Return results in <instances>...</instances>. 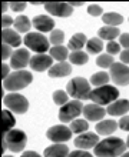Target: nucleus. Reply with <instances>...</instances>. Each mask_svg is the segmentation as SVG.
<instances>
[{
	"mask_svg": "<svg viewBox=\"0 0 129 157\" xmlns=\"http://www.w3.org/2000/svg\"><path fill=\"white\" fill-rule=\"evenodd\" d=\"M3 141L7 143V147L12 150L13 153H19V151H22V150L26 147L27 137H26L25 132L13 128L12 132H9L7 134L3 137Z\"/></svg>",
	"mask_w": 129,
	"mask_h": 157,
	"instance_id": "obj_8",
	"label": "nucleus"
},
{
	"mask_svg": "<svg viewBox=\"0 0 129 157\" xmlns=\"http://www.w3.org/2000/svg\"><path fill=\"white\" fill-rule=\"evenodd\" d=\"M98 34H99V37L103 39V40L113 41V39L119 36V29H118V27H112V26H105V27H100Z\"/></svg>",
	"mask_w": 129,
	"mask_h": 157,
	"instance_id": "obj_23",
	"label": "nucleus"
},
{
	"mask_svg": "<svg viewBox=\"0 0 129 157\" xmlns=\"http://www.w3.org/2000/svg\"><path fill=\"white\" fill-rule=\"evenodd\" d=\"M86 49L87 52L91 54H98L102 52V49H103V44H102V40L98 37H93L91 39V40L86 43Z\"/></svg>",
	"mask_w": 129,
	"mask_h": 157,
	"instance_id": "obj_29",
	"label": "nucleus"
},
{
	"mask_svg": "<svg viewBox=\"0 0 129 157\" xmlns=\"http://www.w3.org/2000/svg\"><path fill=\"white\" fill-rule=\"evenodd\" d=\"M83 116L86 120H91V121H102L106 114V110H105L102 106L99 104H86L83 107Z\"/></svg>",
	"mask_w": 129,
	"mask_h": 157,
	"instance_id": "obj_13",
	"label": "nucleus"
},
{
	"mask_svg": "<svg viewBox=\"0 0 129 157\" xmlns=\"http://www.w3.org/2000/svg\"><path fill=\"white\" fill-rule=\"evenodd\" d=\"M3 103L7 109L19 114L26 113L29 109V101L26 100L25 96L19 94V93H9L7 96H3Z\"/></svg>",
	"mask_w": 129,
	"mask_h": 157,
	"instance_id": "obj_6",
	"label": "nucleus"
},
{
	"mask_svg": "<svg viewBox=\"0 0 129 157\" xmlns=\"http://www.w3.org/2000/svg\"><path fill=\"white\" fill-rule=\"evenodd\" d=\"M118 126L125 130V132H129V116H122V119L118 121Z\"/></svg>",
	"mask_w": 129,
	"mask_h": 157,
	"instance_id": "obj_39",
	"label": "nucleus"
},
{
	"mask_svg": "<svg viewBox=\"0 0 129 157\" xmlns=\"http://www.w3.org/2000/svg\"><path fill=\"white\" fill-rule=\"evenodd\" d=\"M121 157H129V153H123Z\"/></svg>",
	"mask_w": 129,
	"mask_h": 157,
	"instance_id": "obj_48",
	"label": "nucleus"
},
{
	"mask_svg": "<svg viewBox=\"0 0 129 157\" xmlns=\"http://www.w3.org/2000/svg\"><path fill=\"white\" fill-rule=\"evenodd\" d=\"M45 9L50 14L58 17H67L73 13V7L69 3H63V2H47L45 3Z\"/></svg>",
	"mask_w": 129,
	"mask_h": 157,
	"instance_id": "obj_11",
	"label": "nucleus"
},
{
	"mask_svg": "<svg viewBox=\"0 0 129 157\" xmlns=\"http://www.w3.org/2000/svg\"><path fill=\"white\" fill-rule=\"evenodd\" d=\"M69 4H71L72 7H80L83 3H82V2H75V3H69Z\"/></svg>",
	"mask_w": 129,
	"mask_h": 157,
	"instance_id": "obj_46",
	"label": "nucleus"
},
{
	"mask_svg": "<svg viewBox=\"0 0 129 157\" xmlns=\"http://www.w3.org/2000/svg\"><path fill=\"white\" fill-rule=\"evenodd\" d=\"M2 119H3V137H4L9 132L13 130V126L16 123V120H14L12 113L7 112V110H3V112H2Z\"/></svg>",
	"mask_w": 129,
	"mask_h": 157,
	"instance_id": "obj_25",
	"label": "nucleus"
},
{
	"mask_svg": "<svg viewBox=\"0 0 129 157\" xmlns=\"http://www.w3.org/2000/svg\"><path fill=\"white\" fill-rule=\"evenodd\" d=\"M63 40H65V33H63L62 30H53L52 33H50V37H49V41L52 43V44L54 46H62Z\"/></svg>",
	"mask_w": 129,
	"mask_h": 157,
	"instance_id": "obj_32",
	"label": "nucleus"
},
{
	"mask_svg": "<svg viewBox=\"0 0 129 157\" xmlns=\"http://www.w3.org/2000/svg\"><path fill=\"white\" fill-rule=\"evenodd\" d=\"M10 9L14 12H22L26 9V3L25 2H10Z\"/></svg>",
	"mask_w": 129,
	"mask_h": 157,
	"instance_id": "obj_37",
	"label": "nucleus"
},
{
	"mask_svg": "<svg viewBox=\"0 0 129 157\" xmlns=\"http://www.w3.org/2000/svg\"><path fill=\"white\" fill-rule=\"evenodd\" d=\"M126 147L129 149V136H128V140H126Z\"/></svg>",
	"mask_w": 129,
	"mask_h": 157,
	"instance_id": "obj_49",
	"label": "nucleus"
},
{
	"mask_svg": "<svg viewBox=\"0 0 129 157\" xmlns=\"http://www.w3.org/2000/svg\"><path fill=\"white\" fill-rule=\"evenodd\" d=\"M119 127L115 120H102L100 123L96 124V132L99 134H112Z\"/></svg>",
	"mask_w": 129,
	"mask_h": 157,
	"instance_id": "obj_22",
	"label": "nucleus"
},
{
	"mask_svg": "<svg viewBox=\"0 0 129 157\" xmlns=\"http://www.w3.org/2000/svg\"><path fill=\"white\" fill-rule=\"evenodd\" d=\"M2 40H3L4 44H9L10 47H17L22 43L20 34L12 29H4L2 32Z\"/></svg>",
	"mask_w": 129,
	"mask_h": 157,
	"instance_id": "obj_18",
	"label": "nucleus"
},
{
	"mask_svg": "<svg viewBox=\"0 0 129 157\" xmlns=\"http://www.w3.org/2000/svg\"><path fill=\"white\" fill-rule=\"evenodd\" d=\"M111 78L118 86L129 84V67L123 63H113L111 67Z\"/></svg>",
	"mask_w": 129,
	"mask_h": 157,
	"instance_id": "obj_9",
	"label": "nucleus"
},
{
	"mask_svg": "<svg viewBox=\"0 0 129 157\" xmlns=\"http://www.w3.org/2000/svg\"><path fill=\"white\" fill-rule=\"evenodd\" d=\"M121 60H122V63L129 64V49L123 50V52L121 53Z\"/></svg>",
	"mask_w": 129,
	"mask_h": 157,
	"instance_id": "obj_43",
	"label": "nucleus"
},
{
	"mask_svg": "<svg viewBox=\"0 0 129 157\" xmlns=\"http://www.w3.org/2000/svg\"><path fill=\"white\" fill-rule=\"evenodd\" d=\"M53 66V57L47 54H36L30 60V67L34 71H45Z\"/></svg>",
	"mask_w": 129,
	"mask_h": 157,
	"instance_id": "obj_14",
	"label": "nucleus"
},
{
	"mask_svg": "<svg viewBox=\"0 0 129 157\" xmlns=\"http://www.w3.org/2000/svg\"><path fill=\"white\" fill-rule=\"evenodd\" d=\"M126 112H129V101L125 99L113 101L106 109V113H109L111 116H123Z\"/></svg>",
	"mask_w": 129,
	"mask_h": 157,
	"instance_id": "obj_17",
	"label": "nucleus"
},
{
	"mask_svg": "<svg viewBox=\"0 0 129 157\" xmlns=\"http://www.w3.org/2000/svg\"><path fill=\"white\" fill-rule=\"evenodd\" d=\"M46 136L49 140H52L56 144V143H63V141H67L72 137V130L71 127H66L63 124H59V126H53L50 127L46 133Z\"/></svg>",
	"mask_w": 129,
	"mask_h": 157,
	"instance_id": "obj_10",
	"label": "nucleus"
},
{
	"mask_svg": "<svg viewBox=\"0 0 129 157\" xmlns=\"http://www.w3.org/2000/svg\"><path fill=\"white\" fill-rule=\"evenodd\" d=\"M14 23V20H13L10 16H7V14H3V17H2V26H3V30L4 29H9V26L13 25Z\"/></svg>",
	"mask_w": 129,
	"mask_h": 157,
	"instance_id": "obj_40",
	"label": "nucleus"
},
{
	"mask_svg": "<svg viewBox=\"0 0 129 157\" xmlns=\"http://www.w3.org/2000/svg\"><path fill=\"white\" fill-rule=\"evenodd\" d=\"M87 13H89L91 16H93V17H98V16L102 14V7L98 6V4H91V6L87 7Z\"/></svg>",
	"mask_w": 129,
	"mask_h": 157,
	"instance_id": "obj_36",
	"label": "nucleus"
},
{
	"mask_svg": "<svg viewBox=\"0 0 129 157\" xmlns=\"http://www.w3.org/2000/svg\"><path fill=\"white\" fill-rule=\"evenodd\" d=\"M89 128V124H87L86 120H73L71 123V130L72 133H76V134H80V133H86V130Z\"/></svg>",
	"mask_w": 129,
	"mask_h": 157,
	"instance_id": "obj_31",
	"label": "nucleus"
},
{
	"mask_svg": "<svg viewBox=\"0 0 129 157\" xmlns=\"http://www.w3.org/2000/svg\"><path fill=\"white\" fill-rule=\"evenodd\" d=\"M67 156H69L67 146L60 144V143H56V144L45 149V157H67Z\"/></svg>",
	"mask_w": 129,
	"mask_h": 157,
	"instance_id": "obj_20",
	"label": "nucleus"
},
{
	"mask_svg": "<svg viewBox=\"0 0 129 157\" xmlns=\"http://www.w3.org/2000/svg\"><path fill=\"white\" fill-rule=\"evenodd\" d=\"M102 20L106 23L108 26H112V27H116V26H119L123 21V17L119 14V13H105L103 16H102Z\"/></svg>",
	"mask_w": 129,
	"mask_h": 157,
	"instance_id": "obj_28",
	"label": "nucleus"
},
{
	"mask_svg": "<svg viewBox=\"0 0 129 157\" xmlns=\"http://www.w3.org/2000/svg\"><path fill=\"white\" fill-rule=\"evenodd\" d=\"M2 67H3V70H2L3 78H7V77H9V66L6 64V63H3V64H2Z\"/></svg>",
	"mask_w": 129,
	"mask_h": 157,
	"instance_id": "obj_44",
	"label": "nucleus"
},
{
	"mask_svg": "<svg viewBox=\"0 0 129 157\" xmlns=\"http://www.w3.org/2000/svg\"><path fill=\"white\" fill-rule=\"evenodd\" d=\"M3 157H12V156H3Z\"/></svg>",
	"mask_w": 129,
	"mask_h": 157,
	"instance_id": "obj_50",
	"label": "nucleus"
},
{
	"mask_svg": "<svg viewBox=\"0 0 129 157\" xmlns=\"http://www.w3.org/2000/svg\"><path fill=\"white\" fill-rule=\"evenodd\" d=\"M67 94L75 100H87L91 96V83L83 77H75L67 83Z\"/></svg>",
	"mask_w": 129,
	"mask_h": 157,
	"instance_id": "obj_3",
	"label": "nucleus"
},
{
	"mask_svg": "<svg viewBox=\"0 0 129 157\" xmlns=\"http://www.w3.org/2000/svg\"><path fill=\"white\" fill-rule=\"evenodd\" d=\"M30 54L26 49H17L16 52H13L12 57H10V67H13L14 70H23L27 64H30Z\"/></svg>",
	"mask_w": 129,
	"mask_h": 157,
	"instance_id": "obj_12",
	"label": "nucleus"
},
{
	"mask_svg": "<svg viewBox=\"0 0 129 157\" xmlns=\"http://www.w3.org/2000/svg\"><path fill=\"white\" fill-rule=\"evenodd\" d=\"M22 157H40L36 151H25V153L22 154Z\"/></svg>",
	"mask_w": 129,
	"mask_h": 157,
	"instance_id": "obj_45",
	"label": "nucleus"
},
{
	"mask_svg": "<svg viewBox=\"0 0 129 157\" xmlns=\"http://www.w3.org/2000/svg\"><path fill=\"white\" fill-rule=\"evenodd\" d=\"M125 141L118 137H109L99 141L93 147V153L98 157H119L125 153Z\"/></svg>",
	"mask_w": 129,
	"mask_h": 157,
	"instance_id": "obj_1",
	"label": "nucleus"
},
{
	"mask_svg": "<svg viewBox=\"0 0 129 157\" xmlns=\"http://www.w3.org/2000/svg\"><path fill=\"white\" fill-rule=\"evenodd\" d=\"M7 7H10V3L4 2V3H3V9H2V10H3V12H6V10H7Z\"/></svg>",
	"mask_w": 129,
	"mask_h": 157,
	"instance_id": "obj_47",
	"label": "nucleus"
},
{
	"mask_svg": "<svg viewBox=\"0 0 129 157\" xmlns=\"http://www.w3.org/2000/svg\"><path fill=\"white\" fill-rule=\"evenodd\" d=\"M72 71V66L69 63L66 62H62V63H58V64H54L49 69V77H65V76L71 75Z\"/></svg>",
	"mask_w": 129,
	"mask_h": 157,
	"instance_id": "obj_19",
	"label": "nucleus"
},
{
	"mask_svg": "<svg viewBox=\"0 0 129 157\" xmlns=\"http://www.w3.org/2000/svg\"><path fill=\"white\" fill-rule=\"evenodd\" d=\"M53 101L56 104H59V106H65L66 103H69L67 101V93L63 90H58L53 93Z\"/></svg>",
	"mask_w": 129,
	"mask_h": 157,
	"instance_id": "obj_34",
	"label": "nucleus"
},
{
	"mask_svg": "<svg viewBox=\"0 0 129 157\" xmlns=\"http://www.w3.org/2000/svg\"><path fill=\"white\" fill-rule=\"evenodd\" d=\"M106 50L108 53L112 56V54H118L121 52V44L119 43H115V41H109L108 46H106Z\"/></svg>",
	"mask_w": 129,
	"mask_h": 157,
	"instance_id": "obj_35",
	"label": "nucleus"
},
{
	"mask_svg": "<svg viewBox=\"0 0 129 157\" xmlns=\"http://www.w3.org/2000/svg\"><path fill=\"white\" fill-rule=\"evenodd\" d=\"M13 26H14L16 32L26 33V32H29V30H30V26H32V23H30L29 17L19 16V17H16V19H14V23H13ZM26 34H27V33H26Z\"/></svg>",
	"mask_w": 129,
	"mask_h": 157,
	"instance_id": "obj_26",
	"label": "nucleus"
},
{
	"mask_svg": "<svg viewBox=\"0 0 129 157\" xmlns=\"http://www.w3.org/2000/svg\"><path fill=\"white\" fill-rule=\"evenodd\" d=\"M67 50L69 49L65 47V46H53V47L49 50V53H50V56L53 59H56L59 63H62V62H65L67 59V56H69Z\"/></svg>",
	"mask_w": 129,
	"mask_h": 157,
	"instance_id": "obj_24",
	"label": "nucleus"
},
{
	"mask_svg": "<svg viewBox=\"0 0 129 157\" xmlns=\"http://www.w3.org/2000/svg\"><path fill=\"white\" fill-rule=\"evenodd\" d=\"M119 44L123 46V47H125V50L129 49V34L128 33L121 34V36H119Z\"/></svg>",
	"mask_w": 129,
	"mask_h": 157,
	"instance_id": "obj_42",
	"label": "nucleus"
},
{
	"mask_svg": "<svg viewBox=\"0 0 129 157\" xmlns=\"http://www.w3.org/2000/svg\"><path fill=\"white\" fill-rule=\"evenodd\" d=\"M67 157H93L91 153H87V151H85V150H76V151H72V153H69V156Z\"/></svg>",
	"mask_w": 129,
	"mask_h": 157,
	"instance_id": "obj_41",
	"label": "nucleus"
},
{
	"mask_svg": "<svg viewBox=\"0 0 129 157\" xmlns=\"http://www.w3.org/2000/svg\"><path fill=\"white\" fill-rule=\"evenodd\" d=\"M69 60H71V63H73V64H85V63H87V60H89V57H87V54L85 53V52H82V50H79V52H72L71 54H69Z\"/></svg>",
	"mask_w": 129,
	"mask_h": 157,
	"instance_id": "obj_30",
	"label": "nucleus"
},
{
	"mask_svg": "<svg viewBox=\"0 0 129 157\" xmlns=\"http://www.w3.org/2000/svg\"><path fill=\"white\" fill-rule=\"evenodd\" d=\"M98 143H99V137L95 133H83V134H79L78 139H75V146L78 149L83 150L95 147Z\"/></svg>",
	"mask_w": 129,
	"mask_h": 157,
	"instance_id": "obj_15",
	"label": "nucleus"
},
{
	"mask_svg": "<svg viewBox=\"0 0 129 157\" xmlns=\"http://www.w3.org/2000/svg\"><path fill=\"white\" fill-rule=\"evenodd\" d=\"M119 96V91L118 89H115L113 86H102V87H98L95 90L91 91V96L89 99L93 101L95 104H99V106H106V104H112L113 100L118 99Z\"/></svg>",
	"mask_w": 129,
	"mask_h": 157,
	"instance_id": "obj_4",
	"label": "nucleus"
},
{
	"mask_svg": "<svg viewBox=\"0 0 129 157\" xmlns=\"http://www.w3.org/2000/svg\"><path fill=\"white\" fill-rule=\"evenodd\" d=\"M33 77L32 73L27 70H17L14 73H10L7 78L3 80V87L9 91H17L20 89H25L32 83Z\"/></svg>",
	"mask_w": 129,
	"mask_h": 157,
	"instance_id": "obj_2",
	"label": "nucleus"
},
{
	"mask_svg": "<svg viewBox=\"0 0 129 157\" xmlns=\"http://www.w3.org/2000/svg\"><path fill=\"white\" fill-rule=\"evenodd\" d=\"M33 26L39 32H53V27H54V21L52 17L49 16H45V14H39L33 19Z\"/></svg>",
	"mask_w": 129,
	"mask_h": 157,
	"instance_id": "obj_16",
	"label": "nucleus"
},
{
	"mask_svg": "<svg viewBox=\"0 0 129 157\" xmlns=\"http://www.w3.org/2000/svg\"><path fill=\"white\" fill-rule=\"evenodd\" d=\"M10 54H13L12 47L9 44H4L3 43V46H2V59H3V60H7V59L10 57Z\"/></svg>",
	"mask_w": 129,
	"mask_h": 157,
	"instance_id": "obj_38",
	"label": "nucleus"
},
{
	"mask_svg": "<svg viewBox=\"0 0 129 157\" xmlns=\"http://www.w3.org/2000/svg\"><path fill=\"white\" fill-rule=\"evenodd\" d=\"M23 43H25L30 50H33L39 54H43L45 52H47L49 49L50 41L46 39L45 34L42 33H27L23 39Z\"/></svg>",
	"mask_w": 129,
	"mask_h": 157,
	"instance_id": "obj_5",
	"label": "nucleus"
},
{
	"mask_svg": "<svg viewBox=\"0 0 129 157\" xmlns=\"http://www.w3.org/2000/svg\"><path fill=\"white\" fill-rule=\"evenodd\" d=\"M86 43H87V39L83 33H76L72 36V39L67 43V49L72 50V52H79Z\"/></svg>",
	"mask_w": 129,
	"mask_h": 157,
	"instance_id": "obj_21",
	"label": "nucleus"
},
{
	"mask_svg": "<svg viewBox=\"0 0 129 157\" xmlns=\"http://www.w3.org/2000/svg\"><path fill=\"white\" fill-rule=\"evenodd\" d=\"M111 80V75L105 73V71H99V73H95V75L91 77V84L96 87H102V86H106Z\"/></svg>",
	"mask_w": 129,
	"mask_h": 157,
	"instance_id": "obj_27",
	"label": "nucleus"
},
{
	"mask_svg": "<svg viewBox=\"0 0 129 157\" xmlns=\"http://www.w3.org/2000/svg\"><path fill=\"white\" fill-rule=\"evenodd\" d=\"M83 104L80 100H72L69 103H66L65 106L60 107V112H59V120L63 121V123H69V121H73L76 117L79 116L80 113L83 112Z\"/></svg>",
	"mask_w": 129,
	"mask_h": 157,
	"instance_id": "obj_7",
	"label": "nucleus"
},
{
	"mask_svg": "<svg viewBox=\"0 0 129 157\" xmlns=\"http://www.w3.org/2000/svg\"><path fill=\"white\" fill-rule=\"evenodd\" d=\"M113 57L111 56V54H100L99 57L96 59V64L100 67H103V69H106V67H112L113 64Z\"/></svg>",
	"mask_w": 129,
	"mask_h": 157,
	"instance_id": "obj_33",
	"label": "nucleus"
}]
</instances>
